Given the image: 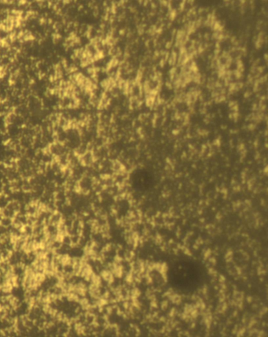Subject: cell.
Here are the masks:
<instances>
[{"mask_svg": "<svg viewBox=\"0 0 268 337\" xmlns=\"http://www.w3.org/2000/svg\"><path fill=\"white\" fill-rule=\"evenodd\" d=\"M25 3H26V1H20L19 5H24Z\"/></svg>", "mask_w": 268, "mask_h": 337, "instance_id": "cell-1", "label": "cell"}]
</instances>
